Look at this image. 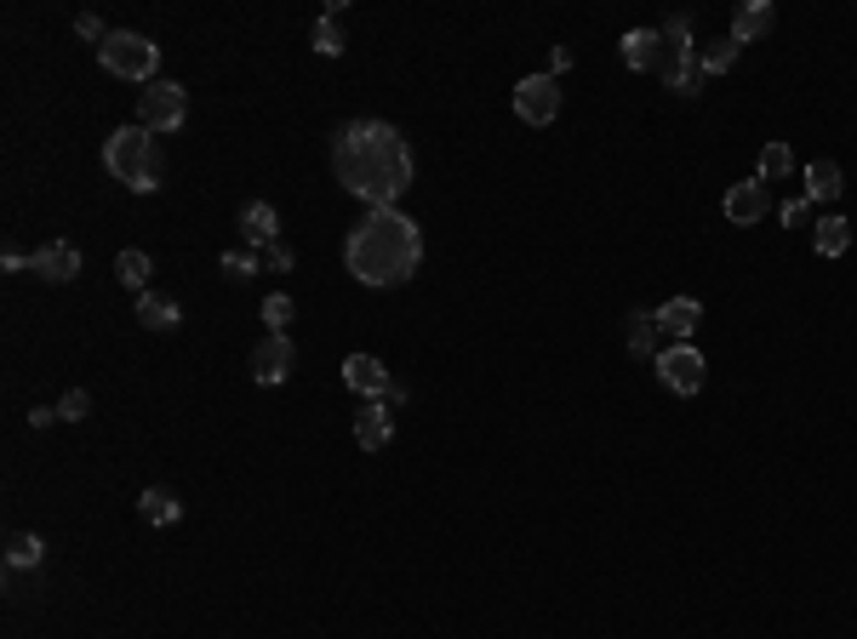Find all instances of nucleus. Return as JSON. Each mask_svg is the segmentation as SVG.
<instances>
[{
  "instance_id": "nucleus-1",
  "label": "nucleus",
  "mask_w": 857,
  "mask_h": 639,
  "mask_svg": "<svg viewBox=\"0 0 857 639\" xmlns=\"http://www.w3.org/2000/svg\"><path fill=\"white\" fill-rule=\"evenodd\" d=\"M332 172L355 200L378 212L412 189V149L389 120H349L332 138Z\"/></svg>"
},
{
  "instance_id": "nucleus-2",
  "label": "nucleus",
  "mask_w": 857,
  "mask_h": 639,
  "mask_svg": "<svg viewBox=\"0 0 857 639\" xmlns=\"http://www.w3.org/2000/svg\"><path fill=\"white\" fill-rule=\"evenodd\" d=\"M343 263H349V275L360 286H401V280L417 275V263H423V234H417V223L401 206H378V212H367L349 228Z\"/></svg>"
},
{
  "instance_id": "nucleus-3",
  "label": "nucleus",
  "mask_w": 857,
  "mask_h": 639,
  "mask_svg": "<svg viewBox=\"0 0 857 639\" xmlns=\"http://www.w3.org/2000/svg\"><path fill=\"white\" fill-rule=\"evenodd\" d=\"M104 166H109V178L126 183L131 194H155L160 189V149H155V131L144 126H120L109 131V143H104Z\"/></svg>"
},
{
  "instance_id": "nucleus-4",
  "label": "nucleus",
  "mask_w": 857,
  "mask_h": 639,
  "mask_svg": "<svg viewBox=\"0 0 857 639\" xmlns=\"http://www.w3.org/2000/svg\"><path fill=\"white\" fill-rule=\"evenodd\" d=\"M97 57H104V70L120 81L155 86V75H160V46L149 35H131V29H109V41L97 46Z\"/></svg>"
},
{
  "instance_id": "nucleus-5",
  "label": "nucleus",
  "mask_w": 857,
  "mask_h": 639,
  "mask_svg": "<svg viewBox=\"0 0 857 639\" xmlns=\"http://www.w3.org/2000/svg\"><path fill=\"white\" fill-rule=\"evenodd\" d=\"M664 86L669 92H691L698 86V52H691V18H669L664 23Z\"/></svg>"
},
{
  "instance_id": "nucleus-6",
  "label": "nucleus",
  "mask_w": 857,
  "mask_h": 639,
  "mask_svg": "<svg viewBox=\"0 0 857 639\" xmlns=\"http://www.w3.org/2000/svg\"><path fill=\"white\" fill-rule=\"evenodd\" d=\"M189 120V92L178 81H155L149 92H138V126L144 131H178Z\"/></svg>"
},
{
  "instance_id": "nucleus-7",
  "label": "nucleus",
  "mask_w": 857,
  "mask_h": 639,
  "mask_svg": "<svg viewBox=\"0 0 857 639\" xmlns=\"http://www.w3.org/2000/svg\"><path fill=\"white\" fill-rule=\"evenodd\" d=\"M703 377H709V365H703V354L691 343H675V349L657 354V383H664L669 394H698Z\"/></svg>"
},
{
  "instance_id": "nucleus-8",
  "label": "nucleus",
  "mask_w": 857,
  "mask_h": 639,
  "mask_svg": "<svg viewBox=\"0 0 857 639\" xmlns=\"http://www.w3.org/2000/svg\"><path fill=\"white\" fill-rule=\"evenodd\" d=\"M515 115H520L526 126H549V120L560 115V81H554V75H526V81L515 86Z\"/></svg>"
},
{
  "instance_id": "nucleus-9",
  "label": "nucleus",
  "mask_w": 857,
  "mask_h": 639,
  "mask_svg": "<svg viewBox=\"0 0 857 639\" xmlns=\"http://www.w3.org/2000/svg\"><path fill=\"white\" fill-rule=\"evenodd\" d=\"M292 360H298V349H292V338H286V331H263V343L252 349V383H257V388H275V383H286Z\"/></svg>"
},
{
  "instance_id": "nucleus-10",
  "label": "nucleus",
  "mask_w": 857,
  "mask_h": 639,
  "mask_svg": "<svg viewBox=\"0 0 857 639\" xmlns=\"http://www.w3.org/2000/svg\"><path fill=\"white\" fill-rule=\"evenodd\" d=\"M720 212H727V223H738V228L766 223L772 194H766V183H761V178H754V183H732V189H727V200H720Z\"/></svg>"
},
{
  "instance_id": "nucleus-11",
  "label": "nucleus",
  "mask_w": 857,
  "mask_h": 639,
  "mask_svg": "<svg viewBox=\"0 0 857 639\" xmlns=\"http://www.w3.org/2000/svg\"><path fill=\"white\" fill-rule=\"evenodd\" d=\"M29 268H35L46 286H70V280L81 275V246H70V241H46L35 257H29Z\"/></svg>"
},
{
  "instance_id": "nucleus-12",
  "label": "nucleus",
  "mask_w": 857,
  "mask_h": 639,
  "mask_svg": "<svg viewBox=\"0 0 857 639\" xmlns=\"http://www.w3.org/2000/svg\"><path fill=\"white\" fill-rule=\"evenodd\" d=\"M652 315H657V331H664V338L686 343L691 331H698V320H703V302L698 297H669L664 309H652Z\"/></svg>"
},
{
  "instance_id": "nucleus-13",
  "label": "nucleus",
  "mask_w": 857,
  "mask_h": 639,
  "mask_svg": "<svg viewBox=\"0 0 857 639\" xmlns=\"http://www.w3.org/2000/svg\"><path fill=\"white\" fill-rule=\"evenodd\" d=\"M343 383L355 388V394H367V400H378L394 377H389V365L378 360V354H349L343 360Z\"/></svg>"
},
{
  "instance_id": "nucleus-14",
  "label": "nucleus",
  "mask_w": 857,
  "mask_h": 639,
  "mask_svg": "<svg viewBox=\"0 0 857 639\" xmlns=\"http://www.w3.org/2000/svg\"><path fill=\"white\" fill-rule=\"evenodd\" d=\"M241 234H246V246L269 252L281 241V212L269 206V200H246V206H241Z\"/></svg>"
},
{
  "instance_id": "nucleus-15",
  "label": "nucleus",
  "mask_w": 857,
  "mask_h": 639,
  "mask_svg": "<svg viewBox=\"0 0 857 639\" xmlns=\"http://www.w3.org/2000/svg\"><path fill=\"white\" fill-rule=\"evenodd\" d=\"M389 428H394V412L383 406V400H372V406L355 412V446L360 451H383L389 446Z\"/></svg>"
},
{
  "instance_id": "nucleus-16",
  "label": "nucleus",
  "mask_w": 857,
  "mask_h": 639,
  "mask_svg": "<svg viewBox=\"0 0 857 639\" xmlns=\"http://www.w3.org/2000/svg\"><path fill=\"white\" fill-rule=\"evenodd\" d=\"M772 23H777L772 0H743V7L732 12V41H738V46H749V41H766V35H772Z\"/></svg>"
},
{
  "instance_id": "nucleus-17",
  "label": "nucleus",
  "mask_w": 857,
  "mask_h": 639,
  "mask_svg": "<svg viewBox=\"0 0 857 639\" xmlns=\"http://www.w3.org/2000/svg\"><path fill=\"white\" fill-rule=\"evenodd\" d=\"M623 63L629 70H657L664 63V29H629L623 35Z\"/></svg>"
},
{
  "instance_id": "nucleus-18",
  "label": "nucleus",
  "mask_w": 857,
  "mask_h": 639,
  "mask_svg": "<svg viewBox=\"0 0 857 639\" xmlns=\"http://www.w3.org/2000/svg\"><path fill=\"white\" fill-rule=\"evenodd\" d=\"M623 338H629V354L657 360V315H652V309H629V320H623Z\"/></svg>"
},
{
  "instance_id": "nucleus-19",
  "label": "nucleus",
  "mask_w": 857,
  "mask_h": 639,
  "mask_svg": "<svg viewBox=\"0 0 857 639\" xmlns=\"http://www.w3.org/2000/svg\"><path fill=\"white\" fill-rule=\"evenodd\" d=\"M138 514L149 520V525H178V514H183V502L167 491V486H149L144 497H138Z\"/></svg>"
},
{
  "instance_id": "nucleus-20",
  "label": "nucleus",
  "mask_w": 857,
  "mask_h": 639,
  "mask_svg": "<svg viewBox=\"0 0 857 639\" xmlns=\"http://www.w3.org/2000/svg\"><path fill=\"white\" fill-rule=\"evenodd\" d=\"M149 268H155V263H149V252L126 246V252L115 257V280H120L126 291H138V297H144V291H149Z\"/></svg>"
},
{
  "instance_id": "nucleus-21",
  "label": "nucleus",
  "mask_w": 857,
  "mask_h": 639,
  "mask_svg": "<svg viewBox=\"0 0 857 639\" xmlns=\"http://www.w3.org/2000/svg\"><path fill=\"white\" fill-rule=\"evenodd\" d=\"M138 320H144L149 331H178V320H183V315H178V302H172V297L144 291V297H138Z\"/></svg>"
},
{
  "instance_id": "nucleus-22",
  "label": "nucleus",
  "mask_w": 857,
  "mask_h": 639,
  "mask_svg": "<svg viewBox=\"0 0 857 639\" xmlns=\"http://www.w3.org/2000/svg\"><path fill=\"white\" fill-rule=\"evenodd\" d=\"M812 246H817V257H846L851 252V223L846 217H823L817 234H812Z\"/></svg>"
},
{
  "instance_id": "nucleus-23",
  "label": "nucleus",
  "mask_w": 857,
  "mask_h": 639,
  "mask_svg": "<svg viewBox=\"0 0 857 639\" xmlns=\"http://www.w3.org/2000/svg\"><path fill=\"white\" fill-rule=\"evenodd\" d=\"M41 554H46L41 536H29V531H12V536H7V571H35Z\"/></svg>"
},
{
  "instance_id": "nucleus-24",
  "label": "nucleus",
  "mask_w": 857,
  "mask_h": 639,
  "mask_svg": "<svg viewBox=\"0 0 857 639\" xmlns=\"http://www.w3.org/2000/svg\"><path fill=\"white\" fill-rule=\"evenodd\" d=\"M840 194V166L835 160H812L806 166V200H835Z\"/></svg>"
},
{
  "instance_id": "nucleus-25",
  "label": "nucleus",
  "mask_w": 857,
  "mask_h": 639,
  "mask_svg": "<svg viewBox=\"0 0 857 639\" xmlns=\"http://www.w3.org/2000/svg\"><path fill=\"white\" fill-rule=\"evenodd\" d=\"M754 172H761V183L789 178V172H795V149H789V143H766V149H761V166H754Z\"/></svg>"
},
{
  "instance_id": "nucleus-26",
  "label": "nucleus",
  "mask_w": 857,
  "mask_h": 639,
  "mask_svg": "<svg viewBox=\"0 0 857 639\" xmlns=\"http://www.w3.org/2000/svg\"><path fill=\"white\" fill-rule=\"evenodd\" d=\"M732 63H738V41L727 35V41H715V46L698 52V75H727Z\"/></svg>"
},
{
  "instance_id": "nucleus-27",
  "label": "nucleus",
  "mask_w": 857,
  "mask_h": 639,
  "mask_svg": "<svg viewBox=\"0 0 857 639\" xmlns=\"http://www.w3.org/2000/svg\"><path fill=\"white\" fill-rule=\"evenodd\" d=\"M315 52H320V57H338V52H343V29H338V18H326V12H320V23H315Z\"/></svg>"
},
{
  "instance_id": "nucleus-28",
  "label": "nucleus",
  "mask_w": 857,
  "mask_h": 639,
  "mask_svg": "<svg viewBox=\"0 0 857 639\" xmlns=\"http://www.w3.org/2000/svg\"><path fill=\"white\" fill-rule=\"evenodd\" d=\"M263 326H269V331H286V326H292V297H286V291L263 297Z\"/></svg>"
},
{
  "instance_id": "nucleus-29",
  "label": "nucleus",
  "mask_w": 857,
  "mask_h": 639,
  "mask_svg": "<svg viewBox=\"0 0 857 639\" xmlns=\"http://www.w3.org/2000/svg\"><path fill=\"white\" fill-rule=\"evenodd\" d=\"M86 412H92V394H86V388H70V394L57 400V417H63V423H81Z\"/></svg>"
},
{
  "instance_id": "nucleus-30",
  "label": "nucleus",
  "mask_w": 857,
  "mask_h": 639,
  "mask_svg": "<svg viewBox=\"0 0 857 639\" xmlns=\"http://www.w3.org/2000/svg\"><path fill=\"white\" fill-rule=\"evenodd\" d=\"M223 275H229V280H252V275H257V257H252V252H229V257H223Z\"/></svg>"
},
{
  "instance_id": "nucleus-31",
  "label": "nucleus",
  "mask_w": 857,
  "mask_h": 639,
  "mask_svg": "<svg viewBox=\"0 0 857 639\" xmlns=\"http://www.w3.org/2000/svg\"><path fill=\"white\" fill-rule=\"evenodd\" d=\"M75 29H81V41H97V46H104V41H109V29H104V18H92V12H81V23H75Z\"/></svg>"
},
{
  "instance_id": "nucleus-32",
  "label": "nucleus",
  "mask_w": 857,
  "mask_h": 639,
  "mask_svg": "<svg viewBox=\"0 0 857 639\" xmlns=\"http://www.w3.org/2000/svg\"><path fill=\"white\" fill-rule=\"evenodd\" d=\"M806 206H812V200H789V206H777V223H789V228L806 223Z\"/></svg>"
},
{
  "instance_id": "nucleus-33",
  "label": "nucleus",
  "mask_w": 857,
  "mask_h": 639,
  "mask_svg": "<svg viewBox=\"0 0 857 639\" xmlns=\"http://www.w3.org/2000/svg\"><path fill=\"white\" fill-rule=\"evenodd\" d=\"M263 257H269V268H292V246H286V241H275Z\"/></svg>"
},
{
  "instance_id": "nucleus-34",
  "label": "nucleus",
  "mask_w": 857,
  "mask_h": 639,
  "mask_svg": "<svg viewBox=\"0 0 857 639\" xmlns=\"http://www.w3.org/2000/svg\"><path fill=\"white\" fill-rule=\"evenodd\" d=\"M378 400H383V406H389V412H401V406H406V388H401V383H389V388H383Z\"/></svg>"
},
{
  "instance_id": "nucleus-35",
  "label": "nucleus",
  "mask_w": 857,
  "mask_h": 639,
  "mask_svg": "<svg viewBox=\"0 0 857 639\" xmlns=\"http://www.w3.org/2000/svg\"><path fill=\"white\" fill-rule=\"evenodd\" d=\"M549 70H554V75H560V70H572V52H567V46H554V52H549Z\"/></svg>"
},
{
  "instance_id": "nucleus-36",
  "label": "nucleus",
  "mask_w": 857,
  "mask_h": 639,
  "mask_svg": "<svg viewBox=\"0 0 857 639\" xmlns=\"http://www.w3.org/2000/svg\"><path fill=\"white\" fill-rule=\"evenodd\" d=\"M52 417H57V406H52V412H46V406H35V412H29V428H46Z\"/></svg>"
}]
</instances>
